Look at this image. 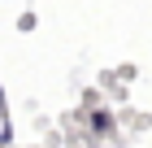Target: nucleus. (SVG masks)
<instances>
[]
</instances>
